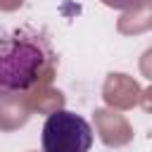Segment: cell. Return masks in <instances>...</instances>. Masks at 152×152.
<instances>
[{
	"mask_svg": "<svg viewBox=\"0 0 152 152\" xmlns=\"http://www.w3.org/2000/svg\"><path fill=\"white\" fill-rule=\"evenodd\" d=\"M55 59V48L43 28L0 21V97L31 90Z\"/></svg>",
	"mask_w": 152,
	"mask_h": 152,
	"instance_id": "obj_1",
	"label": "cell"
},
{
	"mask_svg": "<svg viewBox=\"0 0 152 152\" xmlns=\"http://www.w3.org/2000/svg\"><path fill=\"white\" fill-rule=\"evenodd\" d=\"M40 145L43 152H90L93 128L81 114L71 109H55L43 124Z\"/></svg>",
	"mask_w": 152,
	"mask_h": 152,
	"instance_id": "obj_2",
	"label": "cell"
},
{
	"mask_svg": "<svg viewBox=\"0 0 152 152\" xmlns=\"http://www.w3.org/2000/svg\"><path fill=\"white\" fill-rule=\"evenodd\" d=\"M102 5L112 7V10H133L135 5H140L142 0H100Z\"/></svg>",
	"mask_w": 152,
	"mask_h": 152,
	"instance_id": "obj_3",
	"label": "cell"
}]
</instances>
